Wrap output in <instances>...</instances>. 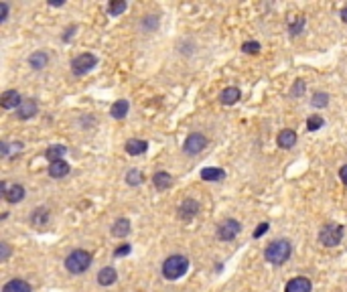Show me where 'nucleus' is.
<instances>
[{"label": "nucleus", "instance_id": "9", "mask_svg": "<svg viewBox=\"0 0 347 292\" xmlns=\"http://www.w3.org/2000/svg\"><path fill=\"white\" fill-rule=\"evenodd\" d=\"M313 290V284H311V280L309 278H293L289 284H287V288H285V292H311Z\"/></svg>", "mask_w": 347, "mask_h": 292}, {"label": "nucleus", "instance_id": "1", "mask_svg": "<svg viewBox=\"0 0 347 292\" xmlns=\"http://www.w3.org/2000/svg\"><path fill=\"white\" fill-rule=\"evenodd\" d=\"M291 254H293V246H291L289 240H276V242L268 244L266 250H264L266 262H270V264H276V266L278 264H285V262L291 258Z\"/></svg>", "mask_w": 347, "mask_h": 292}, {"label": "nucleus", "instance_id": "10", "mask_svg": "<svg viewBox=\"0 0 347 292\" xmlns=\"http://www.w3.org/2000/svg\"><path fill=\"white\" fill-rule=\"evenodd\" d=\"M148 148V142L146 140H138V138H130L126 142V152L130 156H138V154H144Z\"/></svg>", "mask_w": 347, "mask_h": 292}, {"label": "nucleus", "instance_id": "29", "mask_svg": "<svg viewBox=\"0 0 347 292\" xmlns=\"http://www.w3.org/2000/svg\"><path fill=\"white\" fill-rule=\"evenodd\" d=\"M323 124H325V122H323L321 116H311V118L307 120V130H309V132H317Z\"/></svg>", "mask_w": 347, "mask_h": 292}, {"label": "nucleus", "instance_id": "6", "mask_svg": "<svg viewBox=\"0 0 347 292\" xmlns=\"http://www.w3.org/2000/svg\"><path fill=\"white\" fill-rule=\"evenodd\" d=\"M207 146V138L201 134V132H193V134H189L187 138H185V142H183V150H185V154H199L203 148Z\"/></svg>", "mask_w": 347, "mask_h": 292}, {"label": "nucleus", "instance_id": "35", "mask_svg": "<svg viewBox=\"0 0 347 292\" xmlns=\"http://www.w3.org/2000/svg\"><path fill=\"white\" fill-rule=\"evenodd\" d=\"M0 248H2V256H0V260H8V256H10V248H8V244L2 242V244H0Z\"/></svg>", "mask_w": 347, "mask_h": 292}, {"label": "nucleus", "instance_id": "11", "mask_svg": "<svg viewBox=\"0 0 347 292\" xmlns=\"http://www.w3.org/2000/svg\"><path fill=\"white\" fill-rule=\"evenodd\" d=\"M197 211H199V203L193 201V199L183 201V203H181V207H179V215H181L183 219H191V217H195Z\"/></svg>", "mask_w": 347, "mask_h": 292}, {"label": "nucleus", "instance_id": "7", "mask_svg": "<svg viewBox=\"0 0 347 292\" xmlns=\"http://www.w3.org/2000/svg\"><path fill=\"white\" fill-rule=\"evenodd\" d=\"M240 231H242L240 221H238V219H228V221H224L222 225L217 227V238L224 240V242H232Z\"/></svg>", "mask_w": 347, "mask_h": 292}, {"label": "nucleus", "instance_id": "22", "mask_svg": "<svg viewBox=\"0 0 347 292\" xmlns=\"http://www.w3.org/2000/svg\"><path fill=\"white\" fill-rule=\"evenodd\" d=\"M116 278H118V274H116V270H114L112 266L102 268V270H100V274H98V282H100L102 286H110V284H114V282H116Z\"/></svg>", "mask_w": 347, "mask_h": 292}, {"label": "nucleus", "instance_id": "2", "mask_svg": "<svg viewBox=\"0 0 347 292\" xmlns=\"http://www.w3.org/2000/svg\"><path fill=\"white\" fill-rule=\"evenodd\" d=\"M189 270V260L185 256H169L163 264V276L167 280H177Z\"/></svg>", "mask_w": 347, "mask_h": 292}, {"label": "nucleus", "instance_id": "24", "mask_svg": "<svg viewBox=\"0 0 347 292\" xmlns=\"http://www.w3.org/2000/svg\"><path fill=\"white\" fill-rule=\"evenodd\" d=\"M4 199H6L8 203H18V201H22V199H24V187H22V185H12L10 189H6Z\"/></svg>", "mask_w": 347, "mask_h": 292}, {"label": "nucleus", "instance_id": "26", "mask_svg": "<svg viewBox=\"0 0 347 292\" xmlns=\"http://www.w3.org/2000/svg\"><path fill=\"white\" fill-rule=\"evenodd\" d=\"M126 6H128V4H126L124 0H112V2L108 4V12L112 16H118V14H122L126 10Z\"/></svg>", "mask_w": 347, "mask_h": 292}, {"label": "nucleus", "instance_id": "31", "mask_svg": "<svg viewBox=\"0 0 347 292\" xmlns=\"http://www.w3.org/2000/svg\"><path fill=\"white\" fill-rule=\"evenodd\" d=\"M242 51L248 53V55H256V53H260V43H256V41H248V43L242 45Z\"/></svg>", "mask_w": 347, "mask_h": 292}, {"label": "nucleus", "instance_id": "28", "mask_svg": "<svg viewBox=\"0 0 347 292\" xmlns=\"http://www.w3.org/2000/svg\"><path fill=\"white\" fill-rule=\"evenodd\" d=\"M303 26H305V16H295V18L291 20V35H293V37L301 35Z\"/></svg>", "mask_w": 347, "mask_h": 292}, {"label": "nucleus", "instance_id": "15", "mask_svg": "<svg viewBox=\"0 0 347 292\" xmlns=\"http://www.w3.org/2000/svg\"><path fill=\"white\" fill-rule=\"evenodd\" d=\"M69 170H71V166L65 160H55V162L49 164V174H51L53 179H63Z\"/></svg>", "mask_w": 347, "mask_h": 292}, {"label": "nucleus", "instance_id": "12", "mask_svg": "<svg viewBox=\"0 0 347 292\" xmlns=\"http://www.w3.org/2000/svg\"><path fill=\"white\" fill-rule=\"evenodd\" d=\"M278 146L280 148H285V150H289V148H293L295 146V142H297V132L295 130H291V128H285L280 134H278Z\"/></svg>", "mask_w": 347, "mask_h": 292}, {"label": "nucleus", "instance_id": "18", "mask_svg": "<svg viewBox=\"0 0 347 292\" xmlns=\"http://www.w3.org/2000/svg\"><path fill=\"white\" fill-rule=\"evenodd\" d=\"M152 183H154V187L159 189V191H167L171 185H173V177L169 172H163V170H159V172H154V177H152Z\"/></svg>", "mask_w": 347, "mask_h": 292}, {"label": "nucleus", "instance_id": "14", "mask_svg": "<svg viewBox=\"0 0 347 292\" xmlns=\"http://www.w3.org/2000/svg\"><path fill=\"white\" fill-rule=\"evenodd\" d=\"M130 229H132L130 221L124 219V217H120V219H116L114 225H112V236H114V238H126V236L130 233Z\"/></svg>", "mask_w": 347, "mask_h": 292}, {"label": "nucleus", "instance_id": "30", "mask_svg": "<svg viewBox=\"0 0 347 292\" xmlns=\"http://www.w3.org/2000/svg\"><path fill=\"white\" fill-rule=\"evenodd\" d=\"M311 104H313V108H325V106L329 104V96L319 92V94H315V96H313Z\"/></svg>", "mask_w": 347, "mask_h": 292}, {"label": "nucleus", "instance_id": "37", "mask_svg": "<svg viewBox=\"0 0 347 292\" xmlns=\"http://www.w3.org/2000/svg\"><path fill=\"white\" fill-rule=\"evenodd\" d=\"M0 8H2V16H0V22H4V20H6V16H8V4H6V2H2V4H0Z\"/></svg>", "mask_w": 347, "mask_h": 292}, {"label": "nucleus", "instance_id": "36", "mask_svg": "<svg viewBox=\"0 0 347 292\" xmlns=\"http://www.w3.org/2000/svg\"><path fill=\"white\" fill-rule=\"evenodd\" d=\"M339 179H341L343 185H347V164L341 166V170H339Z\"/></svg>", "mask_w": 347, "mask_h": 292}, {"label": "nucleus", "instance_id": "3", "mask_svg": "<svg viewBox=\"0 0 347 292\" xmlns=\"http://www.w3.org/2000/svg\"><path fill=\"white\" fill-rule=\"evenodd\" d=\"M91 266V256L85 250H73L67 258H65V268L71 274H81Z\"/></svg>", "mask_w": 347, "mask_h": 292}, {"label": "nucleus", "instance_id": "13", "mask_svg": "<svg viewBox=\"0 0 347 292\" xmlns=\"http://www.w3.org/2000/svg\"><path fill=\"white\" fill-rule=\"evenodd\" d=\"M37 114V104L33 102V100H24L20 106H18V110H16V116L20 120H28V118H33V116Z\"/></svg>", "mask_w": 347, "mask_h": 292}, {"label": "nucleus", "instance_id": "4", "mask_svg": "<svg viewBox=\"0 0 347 292\" xmlns=\"http://www.w3.org/2000/svg\"><path fill=\"white\" fill-rule=\"evenodd\" d=\"M343 227L341 225H337V223H329V225H325V227H321V231H319V242L323 244V246H327V248H335L341 240H343Z\"/></svg>", "mask_w": 347, "mask_h": 292}, {"label": "nucleus", "instance_id": "38", "mask_svg": "<svg viewBox=\"0 0 347 292\" xmlns=\"http://www.w3.org/2000/svg\"><path fill=\"white\" fill-rule=\"evenodd\" d=\"M339 16H341V20H343V22H347V6H345V8H341Z\"/></svg>", "mask_w": 347, "mask_h": 292}, {"label": "nucleus", "instance_id": "23", "mask_svg": "<svg viewBox=\"0 0 347 292\" xmlns=\"http://www.w3.org/2000/svg\"><path fill=\"white\" fill-rule=\"evenodd\" d=\"M65 152H67V146H63V144H55V146H49L47 152H45V156H47L51 162H55V160H63V156H65Z\"/></svg>", "mask_w": 347, "mask_h": 292}, {"label": "nucleus", "instance_id": "8", "mask_svg": "<svg viewBox=\"0 0 347 292\" xmlns=\"http://www.w3.org/2000/svg\"><path fill=\"white\" fill-rule=\"evenodd\" d=\"M20 104H22V100H20V94L16 90H8L2 94V98H0V106L4 110H18Z\"/></svg>", "mask_w": 347, "mask_h": 292}, {"label": "nucleus", "instance_id": "21", "mask_svg": "<svg viewBox=\"0 0 347 292\" xmlns=\"http://www.w3.org/2000/svg\"><path fill=\"white\" fill-rule=\"evenodd\" d=\"M2 292H30V284L24 282V280L14 278V280H10L2 286Z\"/></svg>", "mask_w": 347, "mask_h": 292}, {"label": "nucleus", "instance_id": "27", "mask_svg": "<svg viewBox=\"0 0 347 292\" xmlns=\"http://www.w3.org/2000/svg\"><path fill=\"white\" fill-rule=\"evenodd\" d=\"M47 219H49V211H47L45 207H39V209L33 213V217H30V221H33L35 225H43Z\"/></svg>", "mask_w": 347, "mask_h": 292}, {"label": "nucleus", "instance_id": "5", "mask_svg": "<svg viewBox=\"0 0 347 292\" xmlns=\"http://www.w3.org/2000/svg\"><path fill=\"white\" fill-rule=\"evenodd\" d=\"M96 65H98L96 55L81 53V55H77L75 59L71 61V71H73V75H85V73H89Z\"/></svg>", "mask_w": 347, "mask_h": 292}, {"label": "nucleus", "instance_id": "32", "mask_svg": "<svg viewBox=\"0 0 347 292\" xmlns=\"http://www.w3.org/2000/svg\"><path fill=\"white\" fill-rule=\"evenodd\" d=\"M303 92H305V81H303V79H299V81H297V85L293 87L291 96H293V98H301V96H303Z\"/></svg>", "mask_w": 347, "mask_h": 292}, {"label": "nucleus", "instance_id": "17", "mask_svg": "<svg viewBox=\"0 0 347 292\" xmlns=\"http://www.w3.org/2000/svg\"><path fill=\"white\" fill-rule=\"evenodd\" d=\"M128 110H130V104H128V102H126V100H118V102H114V106L110 108V116H112L114 120H122V118H126Z\"/></svg>", "mask_w": 347, "mask_h": 292}, {"label": "nucleus", "instance_id": "33", "mask_svg": "<svg viewBox=\"0 0 347 292\" xmlns=\"http://www.w3.org/2000/svg\"><path fill=\"white\" fill-rule=\"evenodd\" d=\"M268 227H270L268 223H260V225L256 227V231H254V238H256V240H258V238H262V236H264V233L268 231Z\"/></svg>", "mask_w": 347, "mask_h": 292}, {"label": "nucleus", "instance_id": "25", "mask_svg": "<svg viewBox=\"0 0 347 292\" xmlns=\"http://www.w3.org/2000/svg\"><path fill=\"white\" fill-rule=\"evenodd\" d=\"M142 181H144L142 170H138V168H130L128 172H126V183H128L130 187H138Z\"/></svg>", "mask_w": 347, "mask_h": 292}, {"label": "nucleus", "instance_id": "20", "mask_svg": "<svg viewBox=\"0 0 347 292\" xmlns=\"http://www.w3.org/2000/svg\"><path fill=\"white\" fill-rule=\"evenodd\" d=\"M240 98H242V94H240L238 87H228V90H224L222 96H219V102H222L224 106H234Z\"/></svg>", "mask_w": 347, "mask_h": 292}, {"label": "nucleus", "instance_id": "34", "mask_svg": "<svg viewBox=\"0 0 347 292\" xmlns=\"http://www.w3.org/2000/svg\"><path fill=\"white\" fill-rule=\"evenodd\" d=\"M126 254H130V244H124V246H120L116 252H114V256L116 258H120V256H126Z\"/></svg>", "mask_w": 347, "mask_h": 292}, {"label": "nucleus", "instance_id": "16", "mask_svg": "<svg viewBox=\"0 0 347 292\" xmlns=\"http://www.w3.org/2000/svg\"><path fill=\"white\" fill-rule=\"evenodd\" d=\"M201 179L203 181H222V179H226V170L217 168V166H205V168H201Z\"/></svg>", "mask_w": 347, "mask_h": 292}, {"label": "nucleus", "instance_id": "19", "mask_svg": "<svg viewBox=\"0 0 347 292\" xmlns=\"http://www.w3.org/2000/svg\"><path fill=\"white\" fill-rule=\"evenodd\" d=\"M47 63H49V55L45 51H37V53H33V55L28 57V65L33 67V69H37V71L43 69Z\"/></svg>", "mask_w": 347, "mask_h": 292}]
</instances>
